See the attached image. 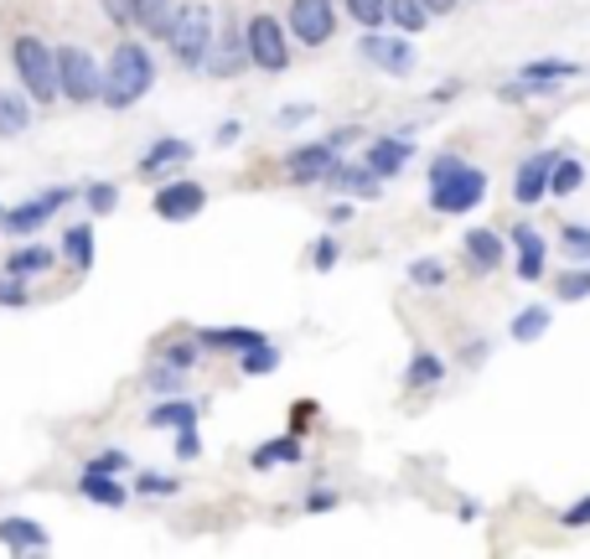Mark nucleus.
<instances>
[{"label": "nucleus", "mask_w": 590, "mask_h": 559, "mask_svg": "<svg viewBox=\"0 0 590 559\" xmlns=\"http://www.w3.org/2000/svg\"><path fill=\"white\" fill-rule=\"evenodd\" d=\"M348 16L363 31H379L383 21H389V0H348Z\"/></svg>", "instance_id": "33"}, {"label": "nucleus", "mask_w": 590, "mask_h": 559, "mask_svg": "<svg viewBox=\"0 0 590 559\" xmlns=\"http://www.w3.org/2000/svg\"><path fill=\"white\" fill-rule=\"evenodd\" d=\"M586 187V167L576 156H554V171H549V197H576Z\"/></svg>", "instance_id": "23"}, {"label": "nucleus", "mask_w": 590, "mask_h": 559, "mask_svg": "<svg viewBox=\"0 0 590 559\" xmlns=\"http://www.w3.org/2000/svg\"><path fill=\"white\" fill-rule=\"evenodd\" d=\"M554 156H560V151L523 156V167L513 171V202H518V208H539V202L549 197V171H554Z\"/></svg>", "instance_id": "9"}, {"label": "nucleus", "mask_w": 590, "mask_h": 559, "mask_svg": "<svg viewBox=\"0 0 590 559\" xmlns=\"http://www.w3.org/2000/svg\"><path fill=\"white\" fill-rule=\"evenodd\" d=\"M171 16H177V11H171V0H136V21L151 31V37H167Z\"/></svg>", "instance_id": "29"}, {"label": "nucleus", "mask_w": 590, "mask_h": 559, "mask_svg": "<svg viewBox=\"0 0 590 559\" xmlns=\"http://www.w3.org/2000/svg\"><path fill=\"white\" fill-rule=\"evenodd\" d=\"M554 296H560V301H586V296H590V264H586V270L554 274Z\"/></svg>", "instance_id": "35"}, {"label": "nucleus", "mask_w": 590, "mask_h": 559, "mask_svg": "<svg viewBox=\"0 0 590 559\" xmlns=\"http://www.w3.org/2000/svg\"><path fill=\"white\" fill-rule=\"evenodd\" d=\"M212 42H218V31H212V6H202V0H187L182 11L171 16L167 47L177 52V62H182V68H208Z\"/></svg>", "instance_id": "3"}, {"label": "nucleus", "mask_w": 590, "mask_h": 559, "mask_svg": "<svg viewBox=\"0 0 590 559\" xmlns=\"http://www.w3.org/2000/svg\"><path fill=\"white\" fill-rule=\"evenodd\" d=\"M424 11H430V16H451L456 0H424Z\"/></svg>", "instance_id": "52"}, {"label": "nucleus", "mask_w": 590, "mask_h": 559, "mask_svg": "<svg viewBox=\"0 0 590 559\" xmlns=\"http://www.w3.org/2000/svg\"><path fill=\"white\" fill-rule=\"evenodd\" d=\"M197 451H202V446H197V430H192V425H182V430H177V456H182V461H192Z\"/></svg>", "instance_id": "46"}, {"label": "nucleus", "mask_w": 590, "mask_h": 559, "mask_svg": "<svg viewBox=\"0 0 590 559\" xmlns=\"http://www.w3.org/2000/svg\"><path fill=\"white\" fill-rule=\"evenodd\" d=\"M290 31H296L306 47L332 42V31H337V6H332V0H290Z\"/></svg>", "instance_id": "8"}, {"label": "nucleus", "mask_w": 590, "mask_h": 559, "mask_svg": "<svg viewBox=\"0 0 590 559\" xmlns=\"http://www.w3.org/2000/svg\"><path fill=\"white\" fill-rule=\"evenodd\" d=\"M58 89L73 104H89L104 93V68L93 62L89 47H58Z\"/></svg>", "instance_id": "5"}, {"label": "nucleus", "mask_w": 590, "mask_h": 559, "mask_svg": "<svg viewBox=\"0 0 590 559\" xmlns=\"http://www.w3.org/2000/svg\"><path fill=\"white\" fill-rule=\"evenodd\" d=\"M274 363H280V352H274L270 348V342H254V348H243L239 352V368H243V373H274Z\"/></svg>", "instance_id": "34"}, {"label": "nucleus", "mask_w": 590, "mask_h": 559, "mask_svg": "<svg viewBox=\"0 0 590 559\" xmlns=\"http://www.w3.org/2000/svg\"><path fill=\"white\" fill-rule=\"evenodd\" d=\"M6 270H11V274H47V270H52V249L27 243V249H16V254L6 259Z\"/></svg>", "instance_id": "28"}, {"label": "nucleus", "mask_w": 590, "mask_h": 559, "mask_svg": "<svg viewBox=\"0 0 590 559\" xmlns=\"http://www.w3.org/2000/svg\"><path fill=\"white\" fill-rule=\"evenodd\" d=\"M389 21H393V31L414 37V31L430 27V11H424V0H389Z\"/></svg>", "instance_id": "26"}, {"label": "nucleus", "mask_w": 590, "mask_h": 559, "mask_svg": "<svg viewBox=\"0 0 590 559\" xmlns=\"http://www.w3.org/2000/svg\"><path fill=\"white\" fill-rule=\"evenodd\" d=\"M409 286L440 290L446 286V264H440V259H414V264H409Z\"/></svg>", "instance_id": "36"}, {"label": "nucleus", "mask_w": 590, "mask_h": 559, "mask_svg": "<svg viewBox=\"0 0 590 559\" xmlns=\"http://www.w3.org/2000/svg\"><path fill=\"white\" fill-rule=\"evenodd\" d=\"M358 52H363L379 73H389V78H409L414 73V42H409L404 31L399 37H383V31H363V42H358Z\"/></svg>", "instance_id": "7"}, {"label": "nucleus", "mask_w": 590, "mask_h": 559, "mask_svg": "<svg viewBox=\"0 0 590 559\" xmlns=\"http://www.w3.org/2000/svg\"><path fill=\"white\" fill-rule=\"evenodd\" d=\"M379 171H368V161L363 167H342L337 161L332 171H327V187H337V192H358V197H379Z\"/></svg>", "instance_id": "17"}, {"label": "nucleus", "mask_w": 590, "mask_h": 559, "mask_svg": "<svg viewBox=\"0 0 590 559\" xmlns=\"http://www.w3.org/2000/svg\"><path fill=\"white\" fill-rule=\"evenodd\" d=\"M243 42H249V62H259L264 73H286V68H290L286 27H280L274 16H254L249 31H243Z\"/></svg>", "instance_id": "6"}, {"label": "nucleus", "mask_w": 590, "mask_h": 559, "mask_svg": "<svg viewBox=\"0 0 590 559\" xmlns=\"http://www.w3.org/2000/svg\"><path fill=\"white\" fill-rule=\"evenodd\" d=\"M0 545H11V549H42L47 533H42V523H31V518H6V523H0Z\"/></svg>", "instance_id": "24"}, {"label": "nucleus", "mask_w": 590, "mask_h": 559, "mask_svg": "<svg viewBox=\"0 0 590 559\" xmlns=\"http://www.w3.org/2000/svg\"><path fill=\"white\" fill-rule=\"evenodd\" d=\"M409 156H414V146H409L404 136H379L373 146H368V171H379V177H399V171L409 167Z\"/></svg>", "instance_id": "15"}, {"label": "nucleus", "mask_w": 590, "mask_h": 559, "mask_svg": "<svg viewBox=\"0 0 590 559\" xmlns=\"http://www.w3.org/2000/svg\"><path fill=\"white\" fill-rule=\"evenodd\" d=\"M89 467L93 471H124V467H130V456H124V451H104V456H93Z\"/></svg>", "instance_id": "45"}, {"label": "nucleus", "mask_w": 590, "mask_h": 559, "mask_svg": "<svg viewBox=\"0 0 590 559\" xmlns=\"http://www.w3.org/2000/svg\"><path fill=\"white\" fill-rule=\"evenodd\" d=\"M560 249L570 259H586L590 264V223H564L560 228Z\"/></svg>", "instance_id": "37"}, {"label": "nucleus", "mask_w": 590, "mask_h": 559, "mask_svg": "<svg viewBox=\"0 0 590 559\" xmlns=\"http://www.w3.org/2000/svg\"><path fill=\"white\" fill-rule=\"evenodd\" d=\"M151 83H156L151 52L140 42H120L114 58H109V68H104V93H99V99H104L109 109H130L151 93Z\"/></svg>", "instance_id": "2"}, {"label": "nucleus", "mask_w": 590, "mask_h": 559, "mask_svg": "<svg viewBox=\"0 0 590 559\" xmlns=\"http://www.w3.org/2000/svg\"><path fill=\"white\" fill-rule=\"evenodd\" d=\"M11 62H16V78H21V89L37 99V104H52L58 99V52L42 42V37H16L11 47Z\"/></svg>", "instance_id": "4"}, {"label": "nucleus", "mask_w": 590, "mask_h": 559, "mask_svg": "<svg viewBox=\"0 0 590 559\" xmlns=\"http://www.w3.org/2000/svg\"><path fill=\"white\" fill-rule=\"evenodd\" d=\"M239 140V120H228V124H218V146H233Z\"/></svg>", "instance_id": "50"}, {"label": "nucleus", "mask_w": 590, "mask_h": 559, "mask_svg": "<svg viewBox=\"0 0 590 559\" xmlns=\"http://www.w3.org/2000/svg\"><path fill=\"white\" fill-rule=\"evenodd\" d=\"M560 523H564V529H590V492H586V498H576L570 508H564Z\"/></svg>", "instance_id": "40"}, {"label": "nucleus", "mask_w": 590, "mask_h": 559, "mask_svg": "<svg viewBox=\"0 0 590 559\" xmlns=\"http://www.w3.org/2000/svg\"><path fill=\"white\" fill-rule=\"evenodd\" d=\"M513 254H518V280L533 286V280H544V259H549V239L539 228H513Z\"/></svg>", "instance_id": "14"}, {"label": "nucleus", "mask_w": 590, "mask_h": 559, "mask_svg": "<svg viewBox=\"0 0 590 559\" xmlns=\"http://www.w3.org/2000/svg\"><path fill=\"white\" fill-rule=\"evenodd\" d=\"M0 306H27V286H16V280H0Z\"/></svg>", "instance_id": "47"}, {"label": "nucleus", "mask_w": 590, "mask_h": 559, "mask_svg": "<svg viewBox=\"0 0 590 559\" xmlns=\"http://www.w3.org/2000/svg\"><path fill=\"white\" fill-rule=\"evenodd\" d=\"M27 124H31L27 99H16V93H0V136H21Z\"/></svg>", "instance_id": "32"}, {"label": "nucleus", "mask_w": 590, "mask_h": 559, "mask_svg": "<svg viewBox=\"0 0 590 559\" xmlns=\"http://www.w3.org/2000/svg\"><path fill=\"white\" fill-rule=\"evenodd\" d=\"M104 16L114 27H136V0H104Z\"/></svg>", "instance_id": "42"}, {"label": "nucleus", "mask_w": 590, "mask_h": 559, "mask_svg": "<svg viewBox=\"0 0 590 559\" xmlns=\"http://www.w3.org/2000/svg\"><path fill=\"white\" fill-rule=\"evenodd\" d=\"M337 259H342V243L337 239H321L317 249H311V264H317V270H332Z\"/></svg>", "instance_id": "41"}, {"label": "nucleus", "mask_w": 590, "mask_h": 559, "mask_svg": "<svg viewBox=\"0 0 590 559\" xmlns=\"http://www.w3.org/2000/svg\"><path fill=\"white\" fill-rule=\"evenodd\" d=\"M192 140H177V136H171V140H156V146H151V151H146V161H140V177H156V171H161V167H182V161H192Z\"/></svg>", "instance_id": "20"}, {"label": "nucleus", "mask_w": 590, "mask_h": 559, "mask_svg": "<svg viewBox=\"0 0 590 559\" xmlns=\"http://www.w3.org/2000/svg\"><path fill=\"white\" fill-rule=\"evenodd\" d=\"M243 47H249V42H243L239 27L228 21V27L218 31V52L208 58V68H212L218 78H233V73H239V62H243Z\"/></svg>", "instance_id": "19"}, {"label": "nucleus", "mask_w": 590, "mask_h": 559, "mask_svg": "<svg viewBox=\"0 0 590 559\" xmlns=\"http://www.w3.org/2000/svg\"><path fill=\"white\" fill-rule=\"evenodd\" d=\"M68 202H73V187H52V192H42L37 202H27V208H16L11 218H6V228H11L16 239H27L31 228H42L47 218H52L58 208H68Z\"/></svg>", "instance_id": "13"}, {"label": "nucleus", "mask_w": 590, "mask_h": 559, "mask_svg": "<svg viewBox=\"0 0 590 559\" xmlns=\"http://www.w3.org/2000/svg\"><path fill=\"white\" fill-rule=\"evenodd\" d=\"M301 440L296 436H280V440H264V446H259L254 451V467L264 471V467H280V461H286V467H296V461H301Z\"/></svg>", "instance_id": "25"}, {"label": "nucleus", "mask_w": 590, "mask_h": 559, "mask_svg": "<svg viewBox=\"0 0 590 559\" xmlns=\"http://www.w3.org/2000/svg\"><path fill=\"white\" fill-rule=\"evenodd\" d=\"M306 508H311V513H327V508H337V492H311Z\"/></svg>", "instance_id": "49"}, {"label": "nucleus", "mask_w": 590, "mask_h": 559, "mask_svg": "<svg viewBox=\"0 0 590 559\" xmlns=\"http://www.w3.org/2000/svg\"><path fill=\"white\" fill-rule=\"evenodd\" d=\"M89 208L93 212H109V208H114V182H89Z\"/></svg>", "instance_id": "43"}, {"label": "nucleus", "mask_w": 590, "mask_h": 559, "mask_svg": "<svg viewBox=\"0 0 590 559\" xmlns=\"http://www.w3.org/2000/svg\"><path fill=\"white\" fill-rule=\"evenodd\" d=\"M461 254H467V264L477 274H492L508 259V239H502L498 228H471L467 239H461Z\"/></svg>", "instance_id": "12"}, {"label": "nucleus", "mask_w": 590, "mask_h": 559, "mask_svg": "<svg viewBox=\"0 0 590 559\" xmlns=\"http://www.w3.org/2000/svg\"><path fill=\"white\" fill-rule=\"evenodd\" d=\"M177 373H182V368H167V373L151 368V389H177Z\"/></svg>", "instance_id": "48"}, {"label": "nucleus", "mask_w": 590, "mask_h": 559, "mask_svg": "<svg viewBox=\"0 0 590 559\" xmlns=\"http://www.w3.org/2000/svg\"><path fill=\"white\" fill-rule=\"evenodd\" d=\"M337 151H342V146H337L332 136L317 140V146H301V151L286 161V177H290V182H327V171L342 161Z\"/></svg>", "instance_id": "11"}, {"label": "nucleus", "mask_w": 590, "mask_h": 559, "mask_svg": "<svg viewBox=\"0 0 590 559\" xmlns=\"http://www.w3.org/2000/svg\"><path fill=\"white\" fill-rule=\"evenodd\" d=\"M440 378H446V358H440V352L420 348L414 358H409V368H404L409 389H430V383H440Z\"/></svg>", "instance_id": "22"}, {"label": "nucleus", "mask_w": 590, "mask_h": 559, "mask_svg": "<svg viewBox=\"0 0 590 559\" xmlns=\"http://www.w3.org/2000/svg\"><path fill=\"white\" fill-rule=\"evenodd\" d=\"M78 492H83L89 502H99V508H120V502H124V487L114 482V471L83 467V482H78Z\"/></svg>", "instance_id": "21"}, {"label": "nucleus", "mask_w": 590, "mask_h": 559, "mask_svg": "<svg viewBox=\"0 0 590 559\" xmlns=\"http://www.w3.org/2000/svg\"><path fill=\"white\" fill-rule=\"evenodd\" d=\"M482 358H487V342H471V348H467V352H461V363H471V368L482 363Z\"/></svg>", "instance_id": "51"}, {"label": "nucleus", "mask_w": 590, "mask_h": 559, "mask_svg": "<svg viewBox=\"0 0 590 559\" xmlns=\"http://www.w3.org/2000/svg\"><path fill=\"white\" fill-rule=\"evenodd\" d=\"M151 208H156V218H167V223H187V218H197V212L208 208V192L197 182H167L151 197Z\"/></svg>", "instance_id": "10"}, {"label": "nucleus", "mask_w": 590, "mask_h": 559, "mask_svg": "<svg viewBox=\"0 0 590 559\" xmlns=\"http://www.w3.org/2000/svg\"><path fill=\"white\" fill-rule=\"evenodd\" d=\"M549 321H554V306H523V311H513V321H508V337L513 342H539V337L549 332Z\"/></svg>", "instance_id": "18"}, {"label": "nucleus", "mask_w": 590, "mask_h": 559, "mask_svg": "<svg viewBox=\"0 0 590 559\" xmlns=\"http://www.w3.org/2000/svg\"><path fill=\"white\" fill-rule=\"evenodd\" d=\"M197 415H202V405L177 399V405H156L151 409V425H156V430H182V425H197Z\"/></svg>", "instance_id": "27"}, {"label": "nucleus", "mask_w": 590, "mask_h": 559, "mask_svg": "<svg viewBox=\"0 0 590 559\" xmlns=\"http://www.w3.org/2000/svg\"><path fill=\"white\" fill-rule=\"evenodd\" d=\"M311 114H317V109H311V104H286V109H280V114H274V124L286 130V124H306V120H311Z\"/></svg>", "instance_id": "44"}, {"label": "nucleus", "mask_w": 590, "mask_h": 559, "mask_svg": "<svg viewBox=\"0 0 590 559\" xmlns=\"http://www.w3.org/2000/svg\"><path fill=\"white\" fill-rule=\"evenodd\" d=\"M487 202V171L471 167L467 156H436L430 161V208L440 212V218H461V212L482 208Z\"/></svg>", "instance_id": "1"}, {"label": "nucleus", "mask_w": 590, "mask_h": 559, "mask_svg": "<svg viewBox=\"0 0 590 559\" xmlns=\"http://www.w3.org/2000/svg\"><path fill=\"white\" fill-rule=\"evenodd\" d=\"M197 358H202V342H171V348H167V352H161V363H171V368H182V373H187V368H192V363H197Z\"/></svg>", "instance_id": "38"}, {"label": "nucleus", "mask_w": 590, "mask_h": 559, "mask_svg": "<svg viewBox=\"0 0 590 559\" xmlns=\"http://www.w3.org/2000/svg\"><path fill=\"white\" fill-rule=\"evenodd\" d=\"M518 78L523 83H544V89H560V83H570V78H580V68L570 58H533L518 68Z\"/></svg>", "instance_id": "16"}, {"label": "nucleus", "mask_w": 590, "mask_h": 559, "mask_svg": "<svg viewBox=\"0 0 590 559\" xmlns=\"http://www.w3.org/2000/svg\"><path fill=\"white\" fill-rule=\"evenodd\" d=\"M62 254L73 259L78 270H89V264H93V228L89 223L68 228V233H62Z\"/></svg>", "instance_id": "30"}, {"label": "nucleus", "mask_w": 590, "mask_h": 559, "mask_svg": "<svg viewBox=\"0 0 590 559\" xmlns=\"http://www.w3.org/2000/svg\"><path fill=\"white\" fill-rule=\"evenodd\" d=\"M177 477H161V471H140V492H151V498H171L177 492Z\"/></svg>", "instance_id": "39"}, {"label": "nucleus", "mask_w": 590, "mask_h": 559, "mask_svg": "<svg viewBox=\"0 0 590 559\" xmlns=\"http://www.w3.org/2000/svg\"><path fill=\"white\" fill-rule=\"evenodd\" d=\"M254 342H264L254 327H223V332H202V348H233V352H243V348H254Z\"/></svg>", "instance_id": "31"}]
</instances>
